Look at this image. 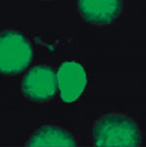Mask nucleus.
Instances as JSON below:
<instances>
[{
  "label": "nucleus",
  "instance_id": "f257e3e1",
  "mask_svg": "<svg viewBox=\"0 0 146 147\" xmlns=\"http://www.w3.org/2000/svg\"><path fill=\"white\" fill-rule=\"evenodd\" d=\"M92 139L97 147H136L141 143V134L133 119L124 114L110 113L94 124Z\"/></svg>",
  "mask_w": 146,
  "mask_h": 147
},
{
  "label": "nucleus",
  "instance_id": "f03ea898",
  "mask_svg": "<svg viewBox=\"0 0 146 147\" xmlns=\"http://www.w3.org/2000/svg\"><path fill=\"white\" fill-rule=\"evenodd\" d=\"M34 59L28 39L15 30H5L0 37V72L12 76L26 71Z\"/></svg>",
  "mask_w": 146,
  "mask_h": 147
},
{
  "label": "nucleus",
  "instance_id": "7ed1b4c3",
  "mask_svg": "<svg viewBox=\"0 0 146 147\" xmlns=\"http://www.w3.org/2000/svg\"><path fill=\"white\" fill-rule=\"evenodd\" d=\"M21 88L24 95L30 100L48 101L57 91V74L48 66H34L24 76Z\"/></svg>",
  "mask_w": 146,
  "mask_h": 147
},
{
  "label": "nucleus",
  "instance_id": "20e7f679",
  "mask_svg": "<svg viewBox=\"0 0 146 147\" xmlns=\"http://www.w3.org/2000/svg\"><path fill=\"white\" fill-rule=\"evenodd\" d=\"M57 82L61 99L65 103H73L83 93L87 84V78L81 64L68 61L58 68Z\"/></svg>",
  "mask_w": 146,
  "mask_h": 147
},
{
  "label": "nucleus",
  "instance_id": "39448f33",
  "mask_svg": "<svg viewBox=\"0 0 146 147\" xmlns=\"http://www.w3.org/2000/svg\"><path fill=\"white\" fill-rule=\"evenodd\" d=\"M81 17L93 25H110L119 17L123 0H77Z\"/></svg>",
  "mask_w": 146,
  "mask_h": 147
},
{
  "label": "nucleus",
  "instance_id": "423d86ee",
  "mask_svg": "<svg viewBox=\"0 0 146 147\" xmlns=\"http://www.w3.org/2000/svg\"><path fill=\"white\" fill-rule=\"evenodd\" d=\"M77 144L76 138L68 130L62 127L46 125L35 130L26 145L30 147H74L77 146Z\"/></svg>",
  "mask_w": 146,
  "mask_h": 147
}]
</instances>
